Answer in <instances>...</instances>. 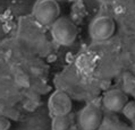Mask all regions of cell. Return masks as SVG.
I'll list each match as a JSON object with an SVG mask.
<instances>
[{"label":"cell","instance_id":"obj_11","mask_svg":"<svg viewBox=\"0 0 135 130\" xmlns=\"http://www.w3.org/2000/svg\"><path fill=\"white\" fill-rule=\"evenodd\" d=\"M80 130H81V129H80Z\"/></svg>","mask_w":135,"mask_h":130},{"label":"cell","instance_id":"obj_2","mask_svg":"<svg viewBox=\"0 0 135 130\" xmlns=\"http://www.w3.org/2000/svg\"><path fill=\"white\" fill-rule=\"evenodd\" d=\"M33 15L40 25H52L59 18L60 6L57 0H39L33 8Z\"/></svg>","mask_w":135,"mask_h":130},{"label":"cell","instance_id":"obj_6","mask_svg":"<svg viewBox=\"0 0 135 130\" xmlns=\"http://www.w3.org/2000/svg\"><path fill=\"white\" fill-rule=\"evenodd\" d=\"M127 102H128L127 94L124 91L117 90V88H114V90L106 92L102 97L103 106L107 110L112 111V112H119V111H122Z\"/></svg>","mask_w":135,"mask_h":130},{"label":"cell","instance_id":"obj_5","mask_svg":"<svg viewBox=\"0 0 135 130\" xmlns=\"http://www.w3.org/2000/svg\"><path fill=\"white\" fill-rule=\"evenodd\" d=\"M49 110L54 117L56 116H68L72 112L73 102L69 95L64 91H56L50 96L48 103Z\"/></svg>","mask_w":135,"mask_h":130},{"label":"cell","instance_id":"obj_3","mask_svg":"<svg viewBox=\"0 0 135 130\" xmlns=\"http://www.w3.org/2000/svg\"><path fill=\"white\" fill-rule=\"evenodd\" d=\"M116 23L110 16H99L90 25V35L94 41H106L115 34Z\"/></svg>","mask_w":135,"mask_h":130},{"label":"cell","instance_id":"obj_10","mask_svg":"<svg viewBox=\"0 0 135 130\" xmlns=\"http://www.w3.org/2000/svg\"><path fill=\"white\" fill-rule=\"evenodd\" d=\"M104 1H107V0H104Z\"/></svg>","mask_w":135,"mask_h":130},{"label":"cell","instance_id":"obj_8","mask_svg":"<svg viewBox=\"0 0 135 130\" xmlns=\"http://www.w3.org/2000/svg\"><path fill=\"white\" fill-rule=\"evenodd\" d=\"M122 112L125 118H127L131 121H134L135 120V101L127 102L126 105L123 107Z\"/></svg>","mask_w":135,"mask_h":130},{"label":"cell","instance_id":"obj_4","mask_svg":"<svg viewBox=\"0 0 135 130\" xmlns=\"http://www.w3.org/2000/svg\"><path fill=\"white\" fill-rule=\"evenodd\" d=\"M102 122V111L95 104H89L78 114L81 130H97Z\"/></svg>","mask_w":135,"mask_h":130},{"label":"cell","instance_id":"obj_9","mask_svg":"<svg viewBox=\"0 0 135 130\" xmlns=\"http://www.w3.org/2000/svg\"><path fill=\"white\" fill-rule=\"evenodd\" d=\"M10 126L12 123H10V120L8 118L0 116V130H9Z\"/></svg>","mask_w":135,"mask_h":130},{"label":"cell","instance_id":"obj_7","mask_svg":"<svg viewBox=\"0 0 135 130\" xmlns=\"http://www.w3.org/2000/svg\"><path fill=\"white\" fill-rule=\"evenodd\" d=\"M70 127V119L68 116H56L52 119V130H68Z\"/></svg>","mask_w":135,"mask_h":130},{"label":"cell","instance_id":"obj_1","mask_svg":"<svg viewBox=\"0 0 135 130\" xmlns=\"http://www.w3.org/2000/svg\"><path fill=\"white\" fill-rule=\"evenodd\" d=\"M77 26L68 17H59L51 25V36L60 45H70L77 38Z\"/></svg>","mask_w":135,"mask_h":130}]
</instances>
